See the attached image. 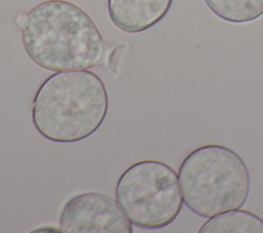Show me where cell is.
Instances as JSON below:
<instances>
[{
    "label": "cell",
    "instance_id": "1",
    "mask_svg": "<svg viewBox=\"0 0 263 233\" xmlns=\"http://www.w3.org/2000/svg\"><path fill=\"white\" fill-rule=\"evenodd\" d=\"M27 55L42 69H89L102 62L103 36L91 16L67 0H46L27 12L21 26Z\"/></svg>",
    "mask_w": 263,
    "mask_h": 233
},
{
    "label": "cell",
    "instance_id": "2",
    "mask_svg": "<svg viewBox=\"0 0 263 233\" xmlns=\"http://www.w3.org/2000/svg\"><path fill=\"white\" fill-rule=\"evenodd\" d=\"M109 99L103 80L87 69L57 72L39 86L32 121L45 139L75 143L96 132L105 120Z\"/></svg>",
    "mask_w": 263,
    "mask_h": 233
},
{
    "label": "cell",
    "instance_id": "3",
    "mask_svg": "<svg viewBox=\"0 0 263 233\" xmlns=\"http://www.w3.org/2000/svg\"><path fill=\"white\" fill-rule=\"evenodd\" d=\"M178 176L184 203L202 218L241 207L250 193L246 162L222 145L209 144L191 151L182 161Z\"/></svg>",
    "mask_w": 263,
    "mask_h": 233
},
{
    "label": "cell",
    "instance_id": "4",
    "mask_svg": "<svg viewBox=\"0 0 263 233\" xmlns=\"http://www.w3.org/2000/svg\"><path fill=\"white\" fill-rule=\"evenodd\" d=\"M115 196L132 224L148 230L168 226L184 204L178 173L154 159L128 166L117 181Z\"/></svg>",
    "mask_w": 263,
    "mask_h": 233
},
{
    "label": "cell",
    "instance_id": "5",
    "mask_svg": "<svg viewBox=\"0 0 263 233\" xmlns=\"http://www.w3.org/2000/svg\"><path fill=\"white\" fill-rule=\"evenodd\" d=\"M65 233H132L133 224L117 200L101 193H82L65 204L60 216Z\"/></svg>",
    "mask_w": 263,
    "mask_h": 233
},
{
    "label": "cell",
    "instance_id": "6",
    "mask_svg": "<svg viewBox=\"0 0 263 233\" xmlns=\"http://www.w3.org/2000/svg\"><path fill=\"white\" fill-rule=\"evenodd\" d=\"M172 3L173 0H108V13L119 30L141 33L159 23Z\"/></svg>",
    "mask_w": 263,
    "mask_h": 233
},
{
    "label": "cell",
    "instance_id": "7",
    "mask_svg": "<svg viewBox=\"0 0 263 233\" xmlns=\"http://www.w3.org/2000/svg\"><path fill=\"white\" fill-rule=\"evenodd\" d=\"M200 233H263V219L245 209H230L209 218Z\"/></svg>",
    "mask_w": 263,
    "mask_h": 233
},
{
    "label": "cell",
    "instance_id": "8",
    "mask_svg": "<svg viewBox=\"0 0 263 233\" xmlns=\"http://www.w3.org/2000/svg\"><path fill=\"white\" fill-rule=\"evenodd\" d=\"M210 10L229 23L243 24L263 14V0H204Z\"/></svg>",
    "mask_w": 263,
    "mask_h": 233
}]
</instances>
